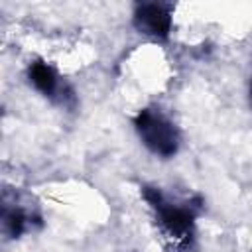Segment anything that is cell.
I'll list each match as a JSON object with an SVG mask.
<instances>
[{
  "mask_svg": "<svg viewBox=\"0 0 252 252\" xmlns=\"http://www.w3.org/2000/svg\"><path fill=\"white\" fill-rule=\"evenodd\" d=\"M142 195L150 205L159 230L179 246H187L195 234V219L201 211V199L175 203L159 187L144 185Z\"/></svg>",
  "mask_w": 252,
  "mask_h": 252,
  "instance_id": "obj_1",
  "label": "cell"
},
{
  "mask_svg": "<svg viewBox=\"0 0 252 252\" xmlns=\"http://www.w3.org/2000/svg\"><path fill=\"white\" fill-rule=\"evenodd\" d=\"M134 128L142 144L159 158H173L179 150L181 136L173 120L156 106H146L134 116Z\"/></svg>",
  "mask_w": 252,
  "mask_h": 252,
  "instance_id": "obj_2",
  "label": "cell"
},
{
  "mask_svg": "<svg viewBox=\"0 0 252 252\" xmlns=\"http://www.w3.org/2000/svg\"><path fill=\"white\" fill-rule=\"evenodd\" d=\"M0 222L2 232L8 238H20L26 230L41 224V215L37 205H32V197L16 191L4 189L2 191V205H0Z\"/></svg>",
  "mask_w": 252,
  "mask_h": 252,
  "instance_id": "obj_3",
  "label": "cell"
},
{
  "mask_svg": "<svg viewBox=\"0 0 252 252\" xmlns=\"http://www.w3.org/2000/svg\"><path fill=\"white\" fill-rule=\"evenodd\" d=\"M28 79L32 83V87L35 91H39L45 98L73 108L75 106V93L69 85H65V81L59 77V73L55 71V67H51L47 61L43 59H35L28 65Z\"/></svg>",
  "mask_w": 252,
  "mask_h": 252,
  "instance_id": "obj_4",
  "label": "cell"
},
{
  "mask_svg": "<svg viewBox=\"0 0 252 252\" xmlns=\"http://www.w3.org/2000/svg\"><path fill=\"white\" fill-rule=\"evenodd\" d=\"M134 28L154 39H167L173 24V4L165 2H140L132 16Z\"/></svg>",
  "mask_w": 252,
  "mask_h": 252,
  "instance_id": "obj_5",
  "label": "cell"
},
{
  "mask_svg": "<svg viewBox=\"0 0 252 252\" xmlns=\"http://www.w3.org/2000/svg\"><path fill=\"white\" fill-rule=\"evenodd\" d=\"M250 100H252V85H250Z\"/></svg>",
  "mask_w": 252,
  "mask_h": 252,
  "instance_id": "obj_6",
  "label": "cell"
}]
</instances>
